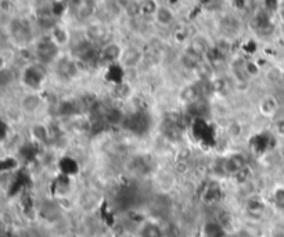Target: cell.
I'll use <instances>...</instances> for the list:
<instances>
[{
  "label": "cell",
  "instance_id": "obj_3",
  "mask_svg": "<svg viewBox=\"0 0 284 237\" xmlns=\"http://www.w3.org/2000/svg\"><path fill=\"white\" fill-rule=\"evenodd\" d=\"M10 36L17 44L28 46L33 39L31 22L25 18H13L10 22Z\"/></svg>",
  "mask_w": 284,
  "mask_h": 237
},
{
  "label": "cell",
  "instance_id": "obj_4",
  "mask_svg": "<svg viewBox=\"0 0 284 237\" xmlns=\"http://www.w3.org/2000/svg\"><path fill=\"white\" fill-rule=\"evenodd\" d=\"M83 36L89 42L94 44V46H97V48H102V46H104L108 42H111L110 40V31H108L107 24L103 21H99V20L96 22H90L85 28Z\"/></svg>",
  "mask_w": 284,
  "mask_h": 237
},
{
  "label": "cell",
  "instance_id": "obj_15",
  "mask_svg": "<svg viewBox=\"0 0 284 237\" xmlns=\"http://www.w3.org/2000/svg\"><path fill=\"white\" fill-rule=\"evenodd\" d=\"M277 107H279V104L273 96H265L259 103V110L262 111L263 115H268V117L273 115L277 111Z\"/></svg>",
  "mask_w": 284,
  "mask_h": 237
},
{
  "label": "cell",
  "instance_id": "obj_9",
  "mask_svg": "<svg viewBox=\"0 0 284 237\" xmlns=\"http://www.w3.org/2000/svg\"><path fill=\"white\" fill-rule=\"evenodd\" d=\"M186 52L193 54L196 57H199V59L204 60V57H207L209 52H211V46H209V43L207 42V39L205 38H203V36H196V38L190 39Z\"/></svg>",
  "mask_w": 284,
  "mask_h": 237
},
{
  "label": "cell",
  "instance_id": "obj_11",
  "mask_svg": "<svg viewBox=\"0 0 284 237\" xmlns=\"http://www.w3.org/2000/svg\"><path fill=\"white\" fill-rule=\"evenodd\" d=\"M179 97H180V100H182L184 104H187V106L199 102V100H201V90H200V86L199 85H196V83H187V85H184V86L180 89V92H179Z\"/></svg>",
  "mask_w": 284,
  "mask_h": 237
},
{
  "label": "cell",
  "instance_id": "obj_10",
  "mask_svg": "<svg viewBox=\"0 0 284 237\" xmlns=\"http://www.w3.org/2000/svg\"><path fill=\"white\" fill-rule=\"evenodd\" d=\"M29 135H31V141L35 145H44L50 140V130L42 122H35L29 129Z\"/></svg>",
  "mask_w": 284,
  "mask_h": 237
},
{
  "label": "cell",
  "instance_id": "obj_18",
  "mask_svg": "<svg viewBox=\"0 0 284 237\" xmlns=\"http://www.w3.org/2000/svg\"><path fill=\"white\" fill-rule=\"evenodd\" d=\"M160 5L157 3V0H140V11L141 16H153L157 13Z\"/></svg>",
  "mask_w": 284,
  "mask_h": 237
},
{
  "label": "cell",
  "instance_id": "obj_20",
  "mask_svg": "<svg viewBox=\"0 0 284 237\" xmlns=\"http://www.w3.org/2000/svg\"><path fill=\"white\" fill-rule=\"evenodd\" d=\"M274 130H276V133H279V135L284 136V119H279V121H276Z\"/></svg>",
  "mask_w": 284,
  "mask_h": 237
},
{
  "label": "cell",
  "instance_id": "obj_7",
  "mask_svg": "<svg viewBox=\"0 0 284 237\" xmlns=\"http://www.w3.org/2000/svg\"><path fill=\"white\" fill-rule=\"evenodd\" d=\"M145 60V53L136 46H128V48H123L122 56L119 60L118 64L122 67L123 70H134L137 68Z\"/></svg>",
  "mask_w": 284,
  "mask_h": 237
},
{
  "label": "cell",
  "instance_id": "obj_16",
  "mask_svg": "<svg viewBox=\"0 0 284 237\" xmlns=\"http://www.w3.org/2000/svg\"><path fill=\"white\" fill-rule=\"evenodd\" d=\"M140 236L141 237H162L164 233H162L161 227L158 226L157 223H153V222H147L145 223L141 229H140Z\"/></svg>",
  "mask_w": 284,
  "mask_h": 237
},
{
  "label": "cell",
  "instance_id": "obj_5",
  "mask_svg": "<svg viewBox=\"0 0 284 237\" xmlns=\"http://www.w3.org/2000/svg\"><path fill=\"white\" fill-rule=\"evenodd\" d=\"M57 76L64 79V81H71L78 76L79 68H78V60L74 59L72 56H60L59 59L54 63Z\"/></svg>",
  "mask_w": 284,
  "mask_h": 237
},
{
  "label": "cell",
  "instance_id": "obj_2",
  "mask_svg": "<svg viewBox=\"0 0 284 237\" xmlns=\"http://www.w3.org/2000/svg\"><path fill=\"white\" fill-rule=\"evenodd\" d=\"M60 49L61 48L54 42L52 36L46 35L35 43L33 53L36 56L38 61H40L43 64H54L56 60L60 57Z\"/></svg>",
  "mask_w": 284,
  "mask_h": 237
},
{
  "label": "cell",
  "instance_id": "obj_19",
  "mask_svg": "<svg viewBox=\"0 0 284 237\" xmlns=\"http://www.w3.org/2000/svg\"><path fill=\"white\" fill-rule=\"evenodd\" d=\"M274 203L280 210H284V187H280L274 192Z\"/></svg>",
  "mask_w": 284,
  "mask_h": 237
},
{
  "label": "cell",
  "instance_id": "obj_22",
  "mask_svg": "<svg viewBox=\"0 0 284 237\" xmlns=\"http://www.w3.org/2000/svg\"><path fill=\"white\" fill-rule=\"evenodd\" d=\"M96 2H104V0H96Z\"/></svg>",
  "mask_w": 284,
  "mask_h": 237
},
{
  "label": "cell",
  "instance_id": "obj_6",
  "mask_svg": "<svg viewBox=\"0 0 284 237\" xmlns=\"http://www.w3.org/2000/svg\"><path fill=\"white\" fill-rule=\"evenodd\" d=\"M43 106H44V99L42 94L39 92H29V90L21 97L18 104L24 115H35L42 110Z\"/></svg>",
  "mask_w": 284,
  "mask_h": 237
},
{
  "label": "cell",
  "instance_id": "obj_23",
  "mask_svg": "<svg viewBox=\"0 0 284 237\" xmlns=\"http://www.w3.org/2000/svg\"><path fill=\"white\" fill-rule=\"evenodd\" d=\"M125 2H130V0H125Z\"/></svg>",
  "mask_w": 284,
  "mask_h": 237
},
{
  "label": "cell",
  "instance_id": "obj_17",
  "mask_svg": "<svg viewBox=\"0 0 284 237\" xmlns=\"http://www.w3.org/2000/svg\"><path fill=\"white\" fill-rule=\"evenodd\" d=\"M204 234L205 237H225L223 227L218 222H208L204 227Z\"/></svg>",
  "mask_w": 284,
  "mask_h": 237
},
{
  "label": "cell",
  "instance_id": "obj_21",
  "mask_svg": "<svg viewBox=\"0 0 284 237\" xmlns=\"http://www.w3.org/2000/svg\"><path fill=\"white\" fill-rule=\"evenodd\" d=\"M273 237H284V232H281V230H279V232L274 233Z\"/></svg>",
  "mask_w": 284,
  "mask_h": 237
},
{
  "label": "cell",
  "instance_id": "obj_1",
  "mask_svg": "<svg viewBox=\"0 0 284 237\" xmlns=\"http://www.w3.org/2000/svg\"><path fill=\"white\" fill-rule=\"evenodd\" d=\"M40 61L29 63L21 72V83L27 87L29 92H40L43 83L46 82V68Z\"/></svg>",
  "mask_w": 284,
  "mask_h": 237
},
{
  "label": "cell",
  "instance_id": "obj_8",
  "mask_svg": "<svg viewBox=\"0 0 284 237\" xmlns=\"http://www.w3.org/2000/svg\"><path fill=\"white\" fill-rule=\"evenodd\" d=\"M123 48L117 42H108L99 50V63H106L107 65L118 64Z\"/></svg>",
  "mask_w": 284,
  "mask_h": 237
},
{
  "label": "cell",
  "instance_id": "obj_13",
  "mask_svg": "<svg viewBox=\"0 0 284 237\" xmlns=\"http://www.w3.org/2000/svg\"><path fill=\"white\" fill-rule=\"evenodd\" d=\"M113 96L114 99H117V100L126 102V100H129V99L133 97V86H132L129 82H125V81L117 82V83H114Z\"/></svg>",
  "mask_w": 284,
  "mask_h": 237
},
{
  "label": "cell",
  "instance_id": "obj_12",
  "mask_svg": "<svg viewBox=\"0 0 284 237\" xmlns=\"http://www.w3.org/2000/svg\"><path fill=\"white\" fill-rule=\"evenodd\" d=\"M52 39H53L56 43L59 44L60 48H64V46H68L71 42V36L68 29L63 25H59L56 24L52 29H50V33H49Z\"/></svg>",
  "mask_w": 284,
  "mask_h": 237
},
{
  "label": "cell",
  "instance_id": "obj_14",
  "mask_svg": "<svg viewBox=\"0 0 284 237\" xmlns=\"http://www.w3.org/2000/svg\"><path fill=\"white\" fill-rule=\"evenodd\" d=\"M154 21L160 27H169L175 21V13L168 7V6H161L158 7V10L154 14Z\"/></svg>",
  "mask_w": 284,
  "mask_h": 237
}]
</instances>
